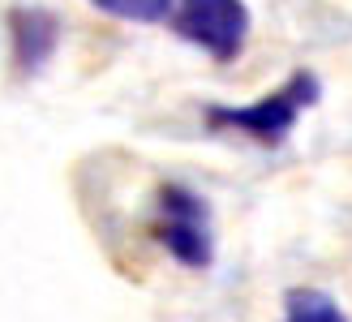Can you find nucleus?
<instances>
[{
    "mask_svg": "<svg viewBox=\"0 0 352 322\" xmlns=\"http://www.w3.org/2000/svg\"><path fill=\"white\" fill-rule=\"evenodd\" d=\"M168 22L185 43L202 47L219 65L236 61L254 30V17L245 0H176Z\"/></svg>",
    "mask_w": 352,
    "mask_h": 322,
    "instance_id": "2",
    "label": "nucleus"
},
{
    "mask_svg": "<svg viewBox=\"0 0 352 322\" xmlns=\"http://www.w3.org/2000/svg\"><path fill=\"white\" fill-rule=\"evenodd\" d=\"M99 13L120 17V22H138V26H160L172 17L176 0H91Z\"/></svg>",
    "mask_w": 352,
    "mask_h": 322,
    "instance_id": "6",
    "label": "nucleus"
},
{
    "mask_svg": "<svg viewBox=\"0 0 352 322\" xmlns=\"http://www.w3.org/2000/svg\"><path fill=\"white\" fill-rule=\"evenodd\" d=\"M284 322H348V314L322 288H292L284 297Z\"/></svg>",
    "mask_w": 352,
    "mask_h": 322,
    "instance_id": "5",
    "label": "nucleus"
},
{
    "mask_svg": "<svg viewBox=\"0 0 352 322\" xmlns=\"http://www.w3.org/2000/svg\"><path fill=\"white\" fill-rule=\"evenodd\" d=\"M155 237L168 254L189 266V271H206L215 262V228H210V206L185 185H164L160 189V228Z\"/></svg>",
    "mask_w": 352,
    "mask_h": 322,
    "instance_id": "3",
    "label": "nucleus"
},
{
    "mask_svg": "<svg viewBox=\"0 0 352 322\" xmlns=\"http://www.w3.org/2000/svg\"><path fill=\"white\" fill-rule=\"evenodd\" d=\"M318 99H322L318 74H314V69H296V74L284 86H275L271 95H262V99L245 103V107L210 103L202 116H206L210 129H219V133H241V138L262 142V147H279V142L296 129L301 112H305V107H314Z\"/></svg>",
    "mask_w": 352,
    "mask_h": 322,
    "instance_id": "1",
    "label": "nucleus"
},
{
    "mask_svg": "<svg viewBox=\"0 0 352 322\" xmlns=\"http://www.w3.org/2000/svg\"><path fill=\"white\" fill-rule=\"evenodd\" d=\"M9 39H13V65L17 74L30 78L56 56L60 47V17L43 5H17L9 13Z\"/></svg>",
    "mask_w": 352,
    "mask_h": 322,
    "instance_id": "4",
    "label": "nucleus"
}]
</instances>
